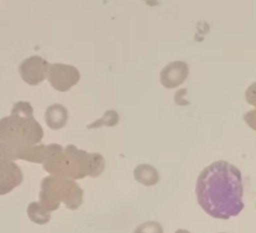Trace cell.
<instances>
[{
	"label": "cell",
	"instance_id": "cell-1",
	"mask_svg": "<svg viewBox=\"0 0 256 233\" xmlns=\"http://www.w3.org/2000/svg\"><path fill=\"white\" fill-rule=\"evenodd\" d=\"M196 196L210 217L227 220L238 216L244 208L242 174L226 160L214 162L198 177Z\"/></svg>",
	"mask_w": 256,
	"mask_h": 233
},
{
	"label": "cell",
	"instance_id": "cell-2",
	"mask_svg": "<svg viewBox=\"0 0 256 233\" xmlns=\"http://www.w3.org/2000/svg\"><path fill=\"white\" fill-rule=\"evenodd\" d=\"M44 130L34 118V108L26 101H18L11 115L0 120V148L12 160L42 163L46 146H37Z\"/></svg>",
	"mask_w": 256,
	"mask_h": 233
},
{
	"label": "cell",
	"instance_id": "cell-3",
	"mask_svg": "<svg viewBox=\"0 0 256 233\" xmlns=\"http://www.w3.org/2000/svg\"><path fill=\"white\" fill-rule=\"evenodd\" d=\"M42 165L44 170L54 176L80 179L85 176L98 177L104 168V158L98 153H88L74 146L63 148L59 144L46 146Z\"/></svg>",
	"mask_w": 256,
	"mask_h": 233
},
{
	"label": "cell",
	"instance_id": "cell-4",
	"mask_svg": "<svg viewBox=\"0 0 256 233\" xmlns=\"http://www.w3.org/2000/svg\"><path fill=\"white\" fill-rule=\"evenodd\" d=\"M84 192L74 180L63 177H47L42 180L40 202L50 212L56 210L63 202L68 210H78Z\"/></svg>",
	"mask_w": 256,
	"mask_h": 233
},
{
	"label": "cell",
	"instance_id": "cell-5",
	"mask_svg": "<svg viewBox=\"0 0 256 233\" xmlns=\"http://www.w3.org/2000/svg\"><path fill=\"white\" fill-rule=\"evenodd\" d=\"M47 78L54 89L60 92H66L80 80V70L70 64L54 63L48 68Z\"/></svg>",
	"mask_w": 256,
	"mask_h": 233
},
{
	"label": "cell",
	"instance_id": "cell-6",
	"mask_svg": "<svg viewBox=\"0 0 256 233\" xmlns=\"http://www.w3.org/2000/svg\"><path fill=\"white\" fill-rule=\"evenodd\" d=\"M50 63L42 56H32L18 66L21 78L30 86H37L47 78Z\"/></svg>",
	"mask_w": 256,
	"mask_h": 233
},
{
	"label": "cell",
	"instance_id": "cell-7",
	"mask_svg": "<svg viewBox=\"0 0 256 233\" xmlns=\"http://www.w3.org/2000/svg\"><path fill=\"white\" fill-rule=\"evenodd\" d=\"M23 181L21 168L0 151V196L10 193Z\"/></svg>",
	"mask_w": 256,
	"mask_h": 233
},
{
	"label": "cell",
	"instance_id": "cell-8",
	"mask_svg": "<svg viewBox=\"0 0 256 233\" xmlns=\"http://www.w3.org/2000/svg\"><path fill=\"white\" fill-rule=\"evenodd\" d=\"M189 68L182 61H174L168 63L160 74L161 84L168 89L176 88L188 78Z\"/></svg>",
	"mask_w": 256,
	"mask_h": 233
},
{
	"label": "cell",
	"instance_id": "cell-9",
	"mask_svg": "<svg viewBox=\"0 0 256 233\" xmlns=\"http://www.w3.org/2000/svg\"><path fill=\"white\" fill-rule=\"evenodd\" d=\"M44 120L50 129L60 130L66 126L68 120L66 108L62 104H52L48 106L46 113H44Z\"/></svg>",
	"mask_w": 256,
	"mask_h": 233
},
{
	"label": "cell",
	"instance_id": "cell-10",
	"mask_svg": "<svg viewBox=\"0 0 256 233\" xmlns=\"http://www.w3.org/2000/svg\"><path fill=\"white\" fill-rule=\"evenodd\" d=\"M134 177L142 184L146 186H152L158 182V172L154 167L148 165V164H142L139 165L135 168L134 170Z\"/></svg>",
	"mask_w": 256,
	"mask_h": 233
},
{
	"label": "cell",
	"instance_id": "cell-11",
	"mask_svg": "<svg viewBox=\"0 0 256 233\" xmlns=\"http://www.w3.org/2000/svg\"><path fill=\"white\" fill-rule=\"evenodd\" d=\"M28 216L30 222L36 224H46L51 219V212L40 202H33L28 206Z\"/></svg>",
	"mask_w": 256,
	"mask_h": 233
},
{
	"label": "cell",
	"instance_id": "cell-12",
	"mask_svg": "<svg viewBox=\"0 0 256 233\" xmlns=\"http://www.w3.org/2000/svg\"><path fill=\"white\" fill-rule=\"evenodd\" d=\"M244 120L250 127L256 130V110L246 113L244 115Z\"/></svg>",
	"mask_w": 256,
	"mask_h": 233
}]
</instances>
